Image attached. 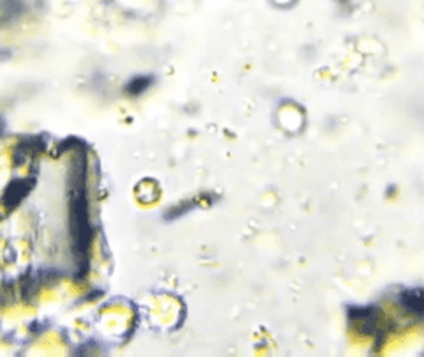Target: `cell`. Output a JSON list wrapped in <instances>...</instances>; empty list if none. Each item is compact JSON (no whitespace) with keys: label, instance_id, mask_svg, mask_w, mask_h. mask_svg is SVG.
<instances>
[{"label":"cell","instance_id":"1","mask_svg":"<svg viewBox=\"0 0 424 357\" xmlns=\"http://www.w3.org/2000/svg\"><path fill=\"white\" fill-rule=\"evenodd\" d=\"M401 304L408 313L424 315V290H407L401 295Z\"/></svg>","mask_w":424,"mask_h":357}]
</instances>
